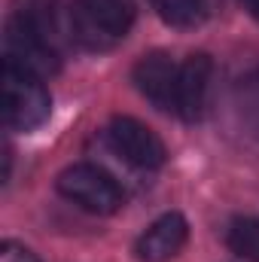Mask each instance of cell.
I'll return each instance as SVG.
<instances>
[{"label":"cell","instance_id":"cell-4","mask_svg":"<svg viewBox=\"0 0 259 262\" xmlns=\"http://www.w3.org/2000/svg\"><path fill=\"white\" fill-rule=\"evenodd\" d=\"M110 137V146L134 168H143V171H156L168 162V149H165V140L137 119L131 116H116L107 128Z\"/></svg>","mask_w":259,"mask_h":262},{"label":"cell","instance_id":"cell-8","mask_svg":"<svg viewBox=\"0 0 259 262\" xmlns=\"http://www.w3.org/2000/svg\"><path fill=\"white\" fill-rule=\"evenodd\" d=\"M186 238H189V226H186L183 213H177V210L162 213V216H159L156 223H149L146 232L137 238L134 256L140 262H168L183 250Z\"/></svg>","mask_w":259,"mask_h":262},{"label":"cell","instance_id":"cell-12","mask_svg":"<svg viewBox=\"0 0 259 262\" xmlns=\"http://www.w3.org/2000/svg\"><path fill=\"white\" fill-rule=\"evenodd\" d=\"M238 3H241V6H244V9H247V12L259 21V0H238Z\"/></svg>","mask_w":259,"mask_h":262},{"label":"cell","instance_id":"cell-1","mask_svg":"<svg viewBox=\"0 0 259 262\" xmlns=\"http://www.w3.org/2000/svg\"><path fill=\"white\" fill-rule=\"evenodd\" d=\"M0 89H3V122L9 131L28 134L49 119L52 98L43 85V76L12 64V61H3Z\"/></svg>","mask_w":259,"mask_h":262},{"label":"cell","instance_id":"cell-6","mask_svg":"<svg viewBox=\"0 0 259 262\" xmlns=\"http://www.w3.org/2000/svg\"><path fill=\"white\" fill-rule=\"evenodd\" d=\"M177 76H180V64H174L171 55L165 52L143 55L131 70L137 92L159 110H177Z\"/></svg>","mask_w":259,"mask_h":262},{"label":"cell","instance_id":"cell-10","mask_svg":"<svg viewBox=\"0 0 259 262\" xmlns=\"http://www.w3.org/2000/svg\"><path fill=\"white\" fill-rule=\"evenodd\" d=\"M226 244L241 259L259 262V220L256 216H238V220H232V226L226 232Z\"/></svg>","mask_w":259,"mask_h":262},{"label":"cell","instance_id":"cell-9","mask_svg":"<svg viewBox=\"0 0 259 262\" xmlns=\"http://www.w3.org/2000/svg\"><path fill=\"white\" fill-rule=\"evenodd\" d=\"M149 6L171 28H198L210 15V0H149Z\"/></svg>","mask_w":259,"mask_h":262},{"label":"cell","instance_id":"cell-2","mask_svg":"<svg viewBox=\"0 0 259 262\" xmlns=\"http://www.w3.org/2000/svg\"><path fill=\"white\" fill-rule=\"evenodd\" d=\"M134 15V0H76V6H70L73 43L85 49H107L131 31Z\"/></svg>","mask_w":259,"mask_h":262},{"label":"cell","instance_id":"cell-3","mask_svg":"<svg viewBox=\"0 0 259 262\" xmlns=\"http://www.w3.org/2000/svg\"><path fill=\"white\" fill-rule=\"evenodd\" d=\"M55 186L67 201H73L76 207H82L89 213H98V216L116 213L125 201L119 183L107 171H101L98 165H70L58 174Z\"/></svg>","mask_w":259,"mask_h":262},{"label":"cell","instance_id":"cell-5","mask_svg":"<svg viewBox=\"0 0 259 262\" xmlns=\"http://www.w3.org/2000/svg\"><path fill=\"white\" fill-rule=\"evenodd\" d=\"M58 58H61V52L43 40V34L31 25V18L21 9L6 28V61L25 67L37 76H46V73L58 70Z\"/></svg>","mask_w":259,"mask_h":262},{"label":"cell","instance_id":"cell-7","mask_svg":"<svg viewBox=\"0 0 259 262\" xmlns=\"http://www.w3.org/2000/svg\"><path fill=\"white\" fill-rule=\"evenodd\" d=\"M210 79H213V61L207 52H195L180 64L177 76V116L186 122H198L207 110L210 98Z\"/></svg>","mask_w":259,"mask_h":262},{"label":"cell","instance_id":"cell-11","mask_svg":"<svg viewBox=\"0 0 259 262\" xmlns=\"http://www.w3.org/2000/svg\"><path fill=\"white\" fill-rule=\"evenodd\" d=\"M0 262H40V256H37L34 250H28L25 244L3 241V244H0Z\"/></svg>","mask_w":259,"mask_h":262}]
</instances>
